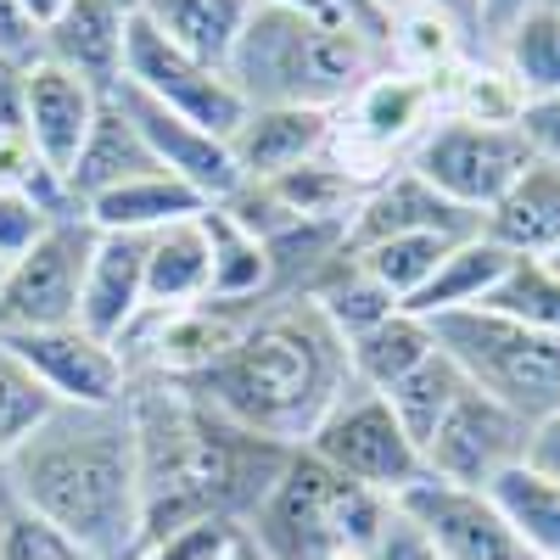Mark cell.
I'll return each instance as SVG.
<instances>
[{
	"label": "cell",
	"mask_w": 560,
	"mask_h": 560,
	"mask_svg": "<svg viewBox=\"0 0 560 560\" xmlns=\"http://www.w3.org/2000/svg\"><path fill=\"white\" fill-rule=\"evenodd\" d=\"M527 443H533V420H522L516 409H504L499 398L465 382V393L438 420V432L420 448V459H427V477L488 493L493 477H504L510 465L527 459Z\"/></svg>",
	"instance_id": "cell-11"
},
{
	"label": "cell",
	"mask_w": 560,
	"mask_h": 560,
	"mask_svg": "<svg viewBox=\"0 0 560 560\" xmlns=\"http://www.w3.org/2000/svg\"><path fill=\"white\" fill-rule=\"evenodd\" d=\"M68 7H73V0H23V12H28V23H34L39 34L51 28V23H57V18H62Z\"/></svg>",
	"instance_id": "cell-47"
},
{
	"label": "cell",
	"mask_w": 560,
	"mask_h": 560,
	"mask_svg": "<svg viewBox=\"0 0 560 560\" xmlns=\"http://www.w3.org/2000/svg\"><path fill=\"white\" fill-rule=\"evenodd\" d=\"M510 264H516V258H510L504 247H493L482 230H477V236H465V242L448 247V258L438 264V275L404 308L420 314V319H443V314H459V308H482Z\"/></svg>",
	"instance_id": "cell-25"
},
{
	"label": "cell",
	"mask_w": 560,
	"mask_h": 560,
	"mask_svg": "<svg viewBox=\"0 0 560 560\" xmlns=\"http://www.w3.org/2000/svg\"><path fill=\"white\" fill-rule=\"evenodd\" d=\"M538 7H555V0H477V28H482V51L510 28V23H522L527 12Z\"/></svg>",
	"instance_id": "cell-45"
},
{
	"label": "cell",
	"mask_w": 560,
	"mask_h": 560,
	"mask_svg": "<svg viewBox=\"0 0 560 560\" xmlns=\"http://www.w3.org/2000/svg\"><path fill=\"white\" fill-rule=\"evenodd\" d=\"M454 242H465V236H387V242L353 247V258H359V269L376 280V287H387L398 303H409L438 275V264L448 258Z\"/></svg>",
	"instance_id": "cell-34"
},
{
	"label": "cell",
	"mask_w": 560,
	"mask_h": 560,
	"mask_svg": "<svg viewBox=\"0 0 560 560\" xmlns=\"http://www.w3.org/2000/svg\"><path fill=\"white\" fill-rule=\"evenodd\" d=\"M348 382V348L325 314L308 298H264L247 314L236 348L202 382H191V393L236 427L280 448H303Z\"/></svg>",
	"instance_id": "cell-3"
},
{
	"label": "cell",
	"mask_w": 560,
	"mask_h": 560,
	"mask_svg": "<svg viewBox=\"0 0 560 560\" xmlns=\"http://www.w3.org/2000/svg\"><path fill=\"white\" fill-rule=\"evenodd\" d=\"M477 230H482V219L459 213L427 179H415L398 163L376 185H364V197L348 219V253L370 247V242H387V236H477Z\"/></svg>",
	"instance_id": "cell-15"
},
{
	"label": "cell",
	"mask_w": 560,
	"mask_h": 560,
	"mask_svg": "<svg viewBox=\"0 0 560 560\" xmlns=\"http://www.w3.org/2000/svg\"><path fill=\"white\" fill-rule=\"evenodd\" d=\"M527 465H538L544 477H555V482H560V415H549V420H538V427H533Z\"/></svg>",
	"instance_id": "cell-46"
},
{
	"label": "cell",
	"mask_w": 560,
	"mask_h": 560,
	"mask_svg": "<svg viewBox=\"0 0 560 560\" xmlns=\"http://www.w3.org/2000/svg\"><path fill=\"white\" fill-rule=\"evenodd\" d=\"M459 393H465V376L454 370V359L438 348L427 364H415L409 376H404L398 387H387L382 398L393 404V415H398V427L409 432V443H415V448H427L432 432H438V420L454 409Z\"/></svg>",
	"instance_id": "cell-33"
},
{
	"label": "cell",
	"mask_w": 560,
	"mask_h": 560,
	"mask_svg": "<svg viewBox=\"0 0 560 560\" xmlns=\"http://www.w3.org/2000/svg\"><path fill=\"white\" fill-rule=\"evenodd\" d=\"M129 415L140 448V544L202 516L242 527L292 454L174 382H135Z\"/></svg>",
	"instance_id": "cell-1"
},
{
	"label": "cell",
	"mask_w": 560,
	"mask_h": 560,
	"mask_svg": "<svg viewBox=\"0 0 560 560\" xmlns=\"http://www.w3.org/2000/svg\"><path fill=\"white\" fill-rule=\"evenodd\" d=\"M298 298H308L319 314H325V325L348 342V337H359V331H370L376 319H387L393 308H404L387 287H376L364 269H359V258L353 253H337L331 264H325L308 287L298 292Z\"/></svg>",
	"instance_id": "cell-31"
},
{
	"label": "cell",
	"mask_w": 560,
	"mask_h": 560,
	"mask_svg": "<svg viewBox=\"0 0 560 560\" xmlns=\"http://www.w3.org/2000/svg\"><path fill=\"white\" fill-rule=\"evenodd\" d=\"M342 348H348V376L359 387L387 393L409 376L415 364H427L438 353V337H432V319H420L409 308H393L387 319H376L370 331L348 337Z\"/></svg>",
	"instance_id": "cell-26"
},
{
	"label": "cell",
	"mask_w": 560,
	"mask_h": 560,
	"mask_svg": "<svg viewBox=\"0 0 560 560\" xmlns=\"http://www.w3.org/2000/svg\"><path fill=\"white\" fill-rule=\"evenodd\" d=\"M482 51L471 39V28L454 23L448 12L438 7H398L387 12V68H404V73H420V79H443L459 57Z\"/></svg>",
	"instance_id": "cell-29"
},
{
	"label": "cell",
	"mask_w": 560,
	"mask_h": 560,
	"mask_svg": "<svg viewBox=\"0 0 560 560\" xmlns=\"http://www.w3.org/2000/svg\"><path fill=\"white\" fill-rule=\"evenodd\" d=\"M113 96H118V107L135 118V129H140V140L152 147L158 168L174 174L179 185H191L208 208L224 202V197L242 185L236 158H230V140H219V135H208V129H197V124L174 118L168 107L147 102V96H140V90H129V84H118Z\"/></svg>",
	"instance_id": "cell-14"
},
{
	"label": "cell",
	"mask_w": 560,
	"mask_h": 560,
	"mask_svg": "<svg viewBox=\"0 0 560 560\" xmlns=\"http://www.w3.org/2000/svg\"><path fill=\"white\" fill-rule=\"evenodd\" d=\"M398 7H438V12H448L454 23L471 28V39L482 45V28H477V0H348V12H353L359 23L376 28V34H382V45H387V12H398Z\"/></svg>",
	"instance_id": "cell-40"
},
{
	"label": "cell",
	"mask_w": 560,
	"mask_h": 560,
	"mask_svg": "<svg viewBox=\"0 0 560 560\" xmlns=\"http://www.w3.org/2000/svg\"><path fill=\"white\" fill-rule=\"evenodd\" d=\"M393 522V499L376 488H359L319 465L308 448H292L269 493L253 504L242 533L269 555V560H319V555H370L376 538Z\"/></svg>",
	"instance_id": "cell-5"
},
{
	"label": "cell",
	"mask_w": 560,
	"mask_h": 560,
	"mask_svg": "<svg viewBox=\"0 0 560 560\" xmlns=\"http://www.w3.org/2000/svg\"><path fill=\"white\" fill-rule=\"evenodd\" d=\"M319 560H370V555H353V549H337V555H319Z\"/></svg>",
	"instance_id": "cell-50"
},
{
	"label": "cell",
	"mask_w": 560,
	"mask_h": 560,
	"mask_svg": "<svg viewBox=\"0 0 560 560\" xmlns=\"http://www.w3.org/2000/svg\"><path fill=\"white\" fill-rule=\"evenodd\" d=\"M23 102H28V62L0 57V135H23Z\"/></svg>",
	"instance_id": "cell-42"
},
{
	"label": "cell",
	"mask_w": 560,
	"mask_h": 560,
	"mask_svg": "<svg viewBox=\"0 0 560 560\" xmlns=\"http://www.w3.org/2000/svg\"><path fill=\"white\" fill-rule=\"evenodd\" d=\"M370 560H438V555H432V544L420 538V533H415V527L398 516V504H393V522H387V533L376 538Z\"/></svg>",
	"instance_id": "cell-43"
},
{
	"label": "cell",
	"mask_w": 560,
	"mask_h": 560,
	"mask_svg": "<svg viewBox=\"0 0 560 560\" xmlns=\"http://www.w3.org/2000/svg\"><path fill=\"white\" fill-rule=\"evenodd\" d=\"M549 264H555V269H560V253H555V258H549Z\"/></svg>",
	"instance_id": "cell-52"
},
{
	"label": "cell",
	"mask_w": 560,
	"mask_h": 560,
	"mask_svg": "<svg viewBox=\"0 0 560 560\" xmlns=\"http://www.w3.org/2000/svg\"><path fill=\"white\" fill-rule=\"evenodd\" d=\"M242 527L236 522H219V516H202V522H185V527H168L158 538H147L129 560H230Z\"/></svg>",
	"instance_id": "cell-38"
},
{
	"label": "cell",
	"mask_w": 560,
	"mask_h": 560,
	"mask_svg": "<svg viewBox=\"0 0 560 560\" xmlns=\"http://www.w3.org/2000/svg\"><path fill=\"white\" fill-rule=\"evenodd\" d=\"M488 499L504 516V527L516 533L527 560H560V482L544 477L538 465H510L504 477L488 482Z\"/></svg>",
	"instance_id": "cell-28"
},
{
	"label": "cell",
	"mask_w": 560,
	"mask_h": 560,
	"mask_svg": "<svg viewBox=\"0 0 560 560\" xmlns=\"http://www.w3.org/2000/svg\"><path fill=\"white\" fill-rule=\"evenodd\" d=\"M51 224H57V219L45 213L34 197H23V191H0V264L23 258Z\"/></svg>",
	"instance_id": "cell-39"
},
{
	"label": "cell",
	"mask_w": 560,
	"mask_h": 560,
	"mask_svg": "<svg viewBox=\"0 0 560 560\" xmlns=\"http://www.w3.org/2000/svg\"><path fill=\"white\" fill-rule=\"evenodd\" d=\"M90 247H96V230L84 224V213H73V219H57L23 258L0 269V337L79 325Z\"/></svg>",
	"instance_id": "cell-9"
},
{
	"label": "cell",
	"mask_w": 560,
	"mask_h": 560,
	"mask_svg": "<svg viewBox=\"0 0 560 560\" xmlns=\"http://www.w3.org/2000/svg\"><path fill=\"white\" fill-rule=\"evenodd\" d=\"M0 269H7V264H0Z\"/></svg>",
	"instance_id": "cell-54"
},
{
	"label": "cell",
	"mask_w": 560,
	"mask_h": 560,
	"mask_svg": "<svg viewBox=\"0 0 560 560\" xmlns=\"http://www.w3.org/2000/svg\"><path fill=\"white\" fill-rule=\"evenodd\" d=\"M57 409V398L34 382V370L0 342V459H7L34 427H45Z\"/></svg>",
	"instance_id": "cell-36"
},
{
	"label": "cell",
	"mask_w": 560,
	"mask_h": 560,
	"mask_svg": "<svg viewBox=\"0 0 560 560\" xmlns=\"http://www.w3.org/2000/svg\"><path fill=\"white\" fill-rule=\"evenodd\" d=\"M522 135H527V147L549 163H560V96L555 102H533L527 118H522Z\"/></svg>",
	"instance_id": "cell-44"
},
{
	"label": "cell",
	"mask_w": 560,
	"mask_h": 560,
	"mask_svg": "<svg viewBox=\"0 0 560 560\" xmlns=\"http://www.w3.org/2000/svg\"><path fill=\"white\" fill-rule=\"evenodd\" d=\"M438 107L448 118H465V124H493V129H522L527 118V90L516 84L493 51H471L459 57L443 79H438Z\"/></svg>",
	"instance_id": "cell-24"
},
{
	"label": "cell",
	"mask_w": 560,
	"mask_h": 560,
	"mask_svg": "<svg viewBox=\"0 0 560 560\" xmlns=\"http://www.w3.org/2000/svg\"><path fill=\"white\" fill-rule=\"evenodd\" d=\"M488 51L516 73L527 102H555L560 96V0L527 12L522 23H510Z\"/></svg>",
	"instance_id": "cell-32"
},
{
	"label": "cell",
	"mask_w": 560,
	"mask_h": 560,
	"mask_svg": "<svg viewBox=\"0 0 560 560\" xmlns=\"http://www.w3.org/2000/svg\"><path fill=\"white\" fill-rule=\"evenodd\" d=\"M0 560H90V555L57 522H45L39 510L7 493V510H0Z\"/></svg>",
	"instance_id": "cell-37"
},
{
	"label": "cell",
	"mask_w": 560,
	"mask_h": 560,
	"mask_svg": "<svg viewBox=\"0 0 560 560\" xmlns=\"http://www.w3.org/2000/svg\"><path fill=\"white\" fill-rule=\"evenodd\" d=\"M438 348L454 359V370L477 393L499 398L522 420L560 415V337L533 331V325L493 314V308H459L432 319Z\"/></svg>",
	"instance_id": "cell-6"
},
{
	"label": "cell",
	"mask_w": 560,
	"mask_h": 560,
	"mask_svg": "<svg viewBox=\"0 0 560 560\" xmlns=\"http://www.w3.org/2000/svg\"><path fill=\"white\" fill-rule=\"evenodd\" d=\"M124 84L140 90L147 102L168 107L174 118L197 124L219 140H230V129L242 124L247 102L236 96V84L224 79V68L179 51L174 39H163L152 23L129 18V51H124Z\"/></svg>",
	"instance_id": "cell-10"
},
{
	"label": "cell",
	"mask_w": 560,
	"mask_h": 560,
	"mask_svg": "<svg viewBox=\"0 0 560 560\" xmlns=\"http://www.w3.org/2000/svg\"><path fill=\"white\" fill-rule=\"evenodd\" d=\"M113 7H118V12H129V18H135V12H140V0H113Z\"/></svg>",
	"instance_id": "cell-51"
},
{
	"label": "cell",
	"mask_w": 560,
	"mask_h": 560,
	"mask_svg": "<svg viewBox=\"0 0 560 560\" xmlns=\"http://www.w3.org/2000/svg\"><path fill=\"white\" fill-rule=\"evenodd\" d=\"M258 7H298V12H319V18H331V12H348L342 0H258ZM353 18V12H348Z\"/></svg>",
	"instance_id": "cell-48"
},
{
	"label": "cell",
	"mask_w": 560,
	"mask_h": 560,
	"mask_svg": "<svg viewBox=\"0 0 560 560\" xmlns=\"http://www.w3.org/2000/svg\"><path fill=\"white\" fill-rule=\"evenodd\" d=\"M319 465H331L337 477L359 482V488H376L387 499H398L409 482L427 477V459L409 443V432L398 427L393 404L376 387H359L348 382L337 393V404L319 415V427L303 443Z\"/></svg>",
	"instance_id": "cell-7"
},
{
	"label": "cell",
	"mask_w": 560,
	"mask_h": 560,
	"mask_svg": "<svg viewBox=\"0 0 560 560\" xmlns=\"http://www.w3.org/2000/svg\"><path fill=\"white\" fill-rule=\"evenodd\" d=\"M393 504L432 544L438 560H527V549L504 527V516L493 510V499L482 488H454L438 477H420Z\"/></svg>",
	"instance_id": "cell-12"
},
{
	"label": "cell",
	"mask_w": 560,
	"mask_h": 560,
	"mask_svg": "<svg viewBox=\"0 0 560 560\" xmlns=\"http://www.w3.org/2000/svg\"><path fill=\"white\" fill-rule=\"evenodd\" d=\"M28 370L34 382L68 409H107L129 398V370L113 342L90 337L84 325H57V331H23L0 337Z\"/></svg>",
	"instance_id": "cell-13"
},
{
	"label": "cell",
	"mask_w": 560,
	"mask_h": 560,
	"mask_svg": "<svg viewBox=\"0 0 560 560\" xmlns=\"http://www.w3.org/2000/svg\"><path fill=\"white\" fill-rule=\"evenodd\" d=\"M230 560H269V555H264V549H258V544L242 533V538H236V549H230Z\"/></svg>",
	"instance_id": "cell-49"
},
{
	"label": "cell",
	"mask_w": 560,
	"mask_h": 560,
	"mask_svg": "<svg viewBox=\"0 0 560 560\" xmlns=\"http://www.w3.org/2000/svg\"><path fill=\"white\" fill-rule=\"evenodd\" d=\"M147 242L152 236H107L96 230V247L84 264L79 325L102 342H118L147 308Z\"/></svg>",
	"instance_id": "cell-18"
},
{
	"label": "cell",
	"mask_w": 560,
	"mask_h": 560,
	"mask_svg": "<svg viewBox=\"0 0 560 560\" xmlns=\"http://www.w3.org/2000/svg\"><path fill=\"white\" fill-rule=\"evenodd\" d=\"M482 236L510 258H555L560 253V163L538 158L510 179V191L482 213Z\"/></svg>",
	"instance_id": "cell-19"
},
{
	"label": "cell",
	"mask_w": 560,
	"mask_h": 560,
	"mask_svg": "<svg viewBox=\"0 0 560 560\" xmlns=\"http://www.w3.org/2000/svg\"><path fill=\"white\" fill-rule=\"evenodd\" d=\"M102 113V96L90 90L84 79H73L68 68L57 62H28V102H23V135H28V147L45 168H57L68 179L79 147H84V135L90 124H96Z\"/></svg>",
	"instance_id": "cell-16"
},
{
	"label": "cell",
	"mask_w": 560,
	"mask_h": 560,
	"mask_svg": "<svg viewBox=\"0 0 560 560\" xmlns=\"http://www.w3.org/2000/svg\"><path fill=\"white\" fill-rule=\"evenodd\" d=\"M325 135H331V113L319 107H247L242 124L230 129V158L242 179H275L319 158Z\"/></svg>",
	"instance_id": "cell-20"
},
{
	"label": "cell",
	"mask_w": 560,
	"mask_h": 560,
	"mask_svg": "<svg viewBox=\"0 0 560 560\" xmlns=\"http://www.w3.org/2000/svg\"><path fill=\"white\" fill-rule=\"evenodd\" d=\"M258 0H140V23H152L163 39H174L179 51H191L213 68H224L230 45L247 28Z\"/></svg>",
	"instance_id": "cell-27"
},
{
	"label": "cell",
	"mask_w": 560,
	"mask_h": 560,
	"mask_svg": "<svg viewBox=\"0 0 560 560\" xmlns=\"http://www.w3.org/2000/svg\"><path fill=\"white\" fill-rule=\"evenodd\" d=\"M527 163H533V147H527L522 129L465 124V118H448V113H438V124L420 135L404 158V168L415 179H427L443 202H454L471 219H482Z\"/></svg>",
	"instance_id": "cell-8"
},
{
	"label": "cell",
	"mask_w": 560,
	"mask_h": 560,
	"mask_svg": "<svg viewBox=\"0 0 560 560\" xmlns=\"http://www.w3.org/2000/svg\"><path fill=\"white\" fill-rule=\"evenodd\" d=\"M208 202L179 185L174 174H147V179H129L118 191H102L84 202V224L90 230H107V236H158V230L179 224V219H197Z\"/></svg>",
	"instance_id": "cell-23"
},
{
	"label": "cell",
	"mask_w": 560,
	"mask_h": 560,
	"mask_svg": "<svg viewBox=\"0 0 560 560\" xmlns=\"http://www.w3.org/2000/svg\"><path fill=\"white\" fill-rule=\"evenodd\" d=\"M342 7H348V0H342ZM364 28H370V23H364Z\"/></svg>",
	"instance_id": "cell-53"
},
{
	"label": "cell",
	"mask_w": 560,
	"mask_h": 560,
	"mask_svg": "<svg viewBox=\"0 0 560 560\" xmlns=\"http://www.w3.org/2000/svg\"><path fill=\"white\" fill-rule=\"evenodd\" d=\"M0 57H12V62L39 57V28L28 23L23 0H0Z\"/></svg>",
	"instance_id": "cell-41"
},
{
	"label": "cell",
	"mask_w": 560,
	"mask_h": 560,
	"mask_svg": "<svg viewBox=\"0 0 560 560\" xmlns=\"http://www.w3.org/2000/svg\"><path fill=\"white\" fill-rule=\"evenodd\" d=\"M0 482L45 522H57L90 560H129L140 549V448L129 398L107 409L57 404L7 459Z\"/></svg>",
	"instance_id": "cell-2"
},
{
	"label": "cell",
	"mask_w": 560,
	"mask_h": 560,
	"mask_svg": "<svg viewBox=\"0 0 560 560\" xmlns=\"http://www.w3.org/2000/svg\"><path fill=\"white\" fill-rule=\"evenodd\" d=\"M482 308L510 314V319L533 325V331L560 337V269H555V264H544V258H516V264L504 269L499 287L488 292V303H482Z\"/></svg>",
	"instance_id": "cell-35"
},
{
	"label": "cell",
	"mask_w": 560,
	"mask_h": 560,
	"mask_svg": "<svg viewBox=\"0 0 560 560\" xmlns=\"http://www.w3.org/2000/svg\"><path fill=\"white\" fill-rule=\"evenodd\" d=\"M213 292V253L202 236V213L179 219L147 242V308L174 314V308H197Z\"/></svg>",
	"instance_id": "cell-22"
},
{
	"label": "cell",
	"mask_w": 560,
	"mask_h": 560,
	"mask_svg": "<svg viewBox=\"0 0 560 560\" xmlns=\"http://www.w3.org/2000/svg\"><path fill=\"white\" fill-rule=\"evenodd\" d=\"M124 51H129V12H118L113 0H73L39 34V57L84 79L96 96H113L124 84Z\"/></svg>",
	"instance_id": "cell-17"
},
{
	"label": "cell",
	"mask_w": 560,
	"mask_h": 560,
	"mask_svg": "<svg viewBox=\"0 0 560 560\" xmlns=\"http://www.w3.org/2000/svg\"><path fill=\"white\" fill-rule=\"evenodd\" d=\"M202 236H208V253H213V292L208 303H236V308H253L264 298H275V269H269V253L253 230H242L219 202L202 208Z\"/></svg>",
	"instance_id": "cell-30"
},
{
	"label": "cell",
	"mask_w": 560,
	"mask_h": 560,
	"mask_svg": "<svg viewBox=\"0 0 560 560\" xmlns=\"http://www.w3.org/2000/svg\"><path fill=\"white\" fill-rule=\"evenodd\" d=\"M387 68V45L348 12L253 7L247 28L224 57V79L247 107H319L337 113L359 96L370 73Z\"/></svg>",
	"instance_id": "cell-4"
},
{
	"label": "cell",
	"mask_w": 560,
	"mask_h": 560,
	"mask_svg": "<svg viewBox=\"0 0 560 560\" xmlns=\"http://www.w3.org/2000/svg\"><path fill=\"white\" fill-rule=\"evenodd\" d=\"M147 174H163L158 158H152V147L140 140V129H135V118L118 107V96H102V113H96V124H90L84 147H79V158H73V168H68V191H73L79 213H84L90 197L118 191V185L147 179Z\"/></svg>",
	"instance_id": "cell-21"
}]
</instances>
